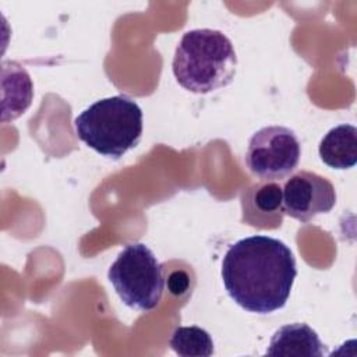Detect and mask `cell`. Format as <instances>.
Returning a JSON list of instances; mask_svg holds the SVG:
<instances>
[{
	"label": "cell",
	"instance_id": "8fae6325",
	"mask_svg": "<svg viewBox=\"0 0 357 357\" xmlns=\"http://www.w3.org/2000/svg\"><path fill=\"white\" fill-rule=\"evenodd\" d=\"M172 350L181 357H209L213 354L211 335L199 326H177L169 340Z\"/></svg>",
	"mask_w": 357,
	"mask_h": 357
},
{
	"label": "cell",
	"instance_id": "6da1fadb",
	"mask_svg": "<svg viewBox=\"0 0 357 357\" xmlns=\"http://www.w3.org/2000/svg\"><path fill=\"white\" fill-rule=\"evenodd\" d=\"M222 282L231 300L248 312L283 308L297 276L296 258L279 238L250 236L231 244L222 259Z\"/></svg>",
	"mask_w": 357,
	"mask_h": 357
},
{
	"label": "cell",
	"instance_id": "ba28073f",
	"mask_svg": "<svg viewBox=\"0 0 357 357\" xmlns=\"http://www.w3.org/2000/svg\"><path fill=\"white\" fill-rule=\"evenodd\" d=\"M326 346L318 333L304 322H294L280 326L272 335L266 356L275 357H322Z\"/></svg>",
	"mask_w": 357,
	"mask_h": 357
},
{
	"label": "cell",
	"instance_id": "5b68a950",
	"mask_svg": "<svg viewBox=\"0 0 357 357\" xmlns=\"http://www.w3.org/2000/svg\"><path fill=\"white\" fill-rule=\"evenodd\" d=\"M300 156L301 145L293 130L283 126H268L252 134L244 160L252 176L278 181L296 170Z\"/></svg>",
	"mask_w": 357,
	"mask_h": 357
},
{
	"label": "cell",
	"instance_id": "277c9868",
	"mask_svg": "<svg viewBox=\"0 0 357 357\" xmlns=\"http://www.w3.org/2000/svg\"><path fill=\"white\" fill-rule=\"evenodd\" d=\"M120 300L137 311L155 310L163 294V269L155 254L144 243L127 244L107 272Z\"/></svg>",
	"mask_w": 357,
	"mask_h": 357
},
{
	"label": "cell",
	"instance_id": "52a82bcc",
	"mask_svg": "<svg viewBox=\"0 0 357 357\" xmlns=\"http://www.w3.org/2000/svg\"><path fill=\"white\" fill-rule=\"evenodd\" d=\"M241 220L257 229H278L284 216L282 185L261 180L241 192Z\"/></svg>",
	"mask_w": 357,
	"mask_h": 357
},
{
	"label": "cell",
	"instance_id": "8992f818",
	"mask_svg": "<svg viewBox=\"0 0 357 357\" xmlns=\"http://www.w3.org/2000/svg\"><path fill=\"white\" fill-rule=\"evenodd\" d=\"M283 209L290 218L307 223L328 213L336 204V190L324 176L308 170L291 174L282 187Z\"/></svg>",
	"mask_w": 357,
	"mask_h": 357
},
{
	"label": "cell",
	"instance_id": "9c48e42d",
	"mask_svg": "<svg viewBox=\"0 0 357 357\" xmlns=\"http://www.w3.org/2000/svg\"><path fill=\"white\" fill-rule=\"evenodd\" d=\"M1 121H13L31 105L33 85L28 71L17 61L1 64Z\"/></svg>",
	"mask_w": 357,
	"mask_h": 357
},
{
	"label": "cell",
	"instance_id": "7a4b0ae2",
	"mask_svg": "<svg viewBox=\"0 0 357 357\" xmlns=\"http://www.w3.org/2000/svg\"><path fill=\"white\" fill-rule=\"evenodd\" d=\"M178 85L194 93H209L227 86L237 70V54L231 40L209 28L187 31L172 63Z\"/></svg>",
	"mask_w": 357,
	"mask_h": 357
},
{
	"label": "cell",
	"instance_id": "3957f363",
	"mask_svg": "<svg viewBox=\"0 0 357 357\" xmlns=\"http://www.w3.org/2000/svg\"><path fill=\"white\" fill-rule=\"evenodd\" d=\"M77 137L106 158L120 159L142 135V110L127 95L99 99L74 120Z\"/></svg>",
	"mask_w": 357,
	"mask_h": 357
},
{
	"label": "cell",
	"instance_id": "30bf717a",
	"mask_svg": "<svg viewBox=\"0 0 357 357\" xmlns=\"http://www.w3.org/2000/svg\"><path fill=\"white\" fill-rule=\"evenodd\" d=\"M321 160L337 170H346L357 163V128L339 124L331 128L319 142Z\"/></svg>",
	"mask_w": 357,
	"mask_h": 357
}]
</instances>
